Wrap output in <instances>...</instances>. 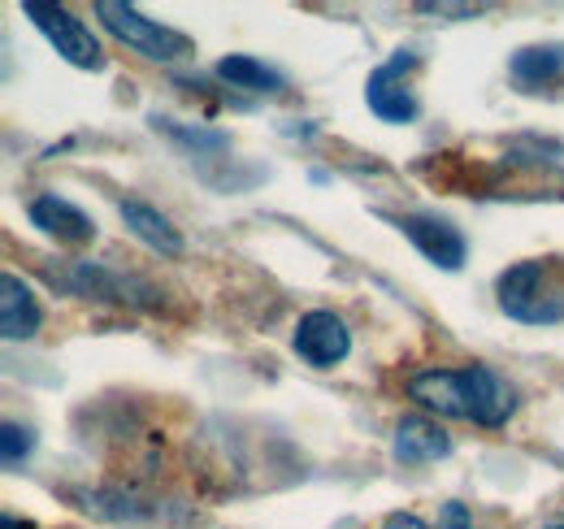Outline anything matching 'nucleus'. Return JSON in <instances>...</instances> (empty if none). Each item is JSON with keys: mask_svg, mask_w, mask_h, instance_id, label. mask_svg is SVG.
<instances>
[{"mask_svg": "<svg viewBox=\"0 0 564 529\" xmlns=\"http://www.w3.org/2000/svg\"><path fill=\"white\" fill-rule=\"evenodd\" d=\"M547 529H564V521H561V526H547Z\"/></svg>", "mask_w": 564, "mask_h": 529, "instance_id": "obj_20", "label": "nucleus"}, {"mask_svg": "<svg viewBox=\"0 0 564 529\" xmlns=\"http://www.w3.org/2000/svg\"><path fill=\"white\" fill-rule=\"evenodd\" d=\"M382 529H430L422 521V517H413V512H391L387 521H382Z\"/></svg>", "mask_w": 564, "mask_h": 529, "instance_id": "obj_18", "label": "nucleus"}, {"mask_svg": "<svg viewBox=\"0 0 564 529\" xmlns=\"http://www.w3.org/2000/svg\"><path fill=\"white\" fill-rule=\"evenodd\" d=\"M213 74L226 83V87H239V91H252V96H279L282 87H286V78H282L274 66H265V62H257V57H248V53H230V57H221Z\"/></svg>", "mask_w": 564, "mask_h": 529, "instance_id": "obj_14", "label": "nucleus"}, {"mask_svg": "<svg viewBox=\"0 0 564 529\" xmlns=\"http://www.w3.org/2000/svg\"><path fill=\"white\" fill-rule=\"evenodd\" d=\"M22 18L35 22V31H44V40L78 69H100L105 66V53H100V40L91 35V26L83 18H74L66 4H44V0H22L18 4Z\"/></svg>", "mask_w": 564, "mask_h": 529, "instance_id": "obj_4", "label": "nucleus"}, {"mask_svg": "<svg viewBox=\"0 0 564 529\" xmlns=\"http://www.w3.org/2000/svg\"><path fill=\"white\" fill-rule=\"evenodd\" d=\"M499 313L521 326H556L564 322V261L561 257H530L508 264L495 278Z\"/></svg>", "mask_w": 564, "mask_h": 529, "instance_id": "obj_2", "label": "nucleus"}, {"mask_svg": "<svg viewBox=\"0 0 564 529\" xmlns=\"http://www.w3.org/2000/svg\"><path fill=\"white\" fill-rule=\"evenodd\" d=\"M404 235H409V244L422 252L430 264H438V269H447V273H456L465 257H469V239L460 235V226H452L447 217H434V213H409V217H400L395 222Z\"/></svg>", "mask_w": 564, "mask_h": 529, "instance_id": "obj_7", "label": "nucleus"}, {"mask_svg": "<svg viewBox=\"0 0 564 529\" xmlns=\"http://www.w3.org/2000/svg\"><path fill=\"white\" fill-rule=\"evenodd\" d=\"M26 217H31V226H40L48 239H57L62 248H87V244H96V222L74 204V199L57 196V192H48V196H35L26 204Z\"/></svg>", "mask_w": 564, "mask_h": 529, "instance_id": "obj_9", "label": "nucleus"}, {"mask_svg": "<svg viewBox=\"0 0 564 529\" xmlns=\"http://www.w3.org/2000/svg\"><path fill=\"white\" fill-rule=\"evenodd\" d=\"M4 529H31V526H18V521H13V517H4Z\"/></svg>", "mask_w": 564, "mask_h": 529, "instance_id": "obj_19", "label": "nucleus"}, {"mask_svg": "<svg viewBox=\"0 0 564 529\" xmlns=\"http://www.w3.org/2000/svg\"><path fill=\"white\" fill-rule=\"evenodd\" d=\"M62 287H70L83 300H113V304H152V295H156L143 278H127L118 269L91 261H74L70 273L62 278Z\"/></svg>", "mask_w": 564, "mask_h": 529, "instance_id": "obj_8", "label": "nucleus"}, {"mask_svg": "<svg viewBox=\"0 0 564 529\" xmlns=\"http://www.w3.org/2000/svg\"><path fill=\"white\" fill-rule=\"evenodd\" d=\"M118 213H122V226L148 244L152 252H161V257H183V235H178V226L161 213V208H152V204H143V199H122L118 204Z\"/></svg>", "mask_w": 564, "mask_h": 529, "instance_id": "obj_12", "label": "nucleus"}, {"mask_svg": "<svg viewBox=\"0 0 564 529\" xmlns=\"http://www.w3.org/2000/svg\"><path fill=\"white\" fill-rule=\"evenodd\" d=\"M508 74L521 91H543L552 83L564 78V44H530V48H517Z\"/></svg>", "mask_w": 564, "mask_h": 529, "instance_id": "obj_13", "label": "nucleus"}, {"mask_svg": "<svg viewBox=\"0 0 564 529\" xmlns=\"http://www.w3.org/2000/svg\"><path fill=\"white\" fill-rule=\"evenodd\" d=\"M291 347H295V356H300L304 365H313V369H335V365H344L348 352H352V331H348V322H344L339 313L313 309V313H304V317L295 322Z\"/></svg>", "mask_w": 564, "mask_h": 529, "instance_id": "obj_6", "label": "nucleus"}, {"mask_svg": "<svg viewBox=\"0 0 564 529\" xmlns=\"http://www.w3.org/2000/svg\"><path fill=\"white\" fill-rule=\"evenodd\" d=\"M413 66H417V53L400 48L391 62H382V66L365 78V105H369V114H373L378 122L409 127V122L417 118L422 105H417L413 87L404 83V69H413Z\"/></svg>", "mask_w": 564, "mask_h": 529, "instance_id": "obj_5", "label": "nucleus"}, {"mask_svg": "<svg viewBox=\"0 0 564 529\" xmlns=\"http://www.w3.org/2000/svg\"><path fill=\"white\" fill-rule=\"evenodd\" d=\"M452 447H456L452 434L430 417H404L391 434V456H395V464H409V468L443 461V456H452Z\"/></svg>", "mask_w": 564, "mask_h": 529, "instance_id": "obj_10", "label": "nucleus"}, {"mask_svg": "<svg viewBox=\"0 0 564 529\" xmlns=\"http://www.w3.org/2000/svg\"><path fill=\"white\" fill-rule=\"evenodd\" d=\"M31 452H35V430L18 425V421H4L0 425V461H4V468H18Z\"/></svg>", "mask_w": 564, "mask_h": 529, "instance_id": "obj_16", "label": "nucleus"}, {"mask_svg": "<svg viewBox=\"0 0 564 529\" xmlns=\"http://www.w3.org/2000/svg\"><path fill=\"white\" fill-rule=\"evenodd\" d=\"M96 18L105 22V31H109L118 44H127L131 53H140L143 62H161V66H170V62H183V57L192 53V40H187L183 31L143 18L135 4H122V0H96Z\"/></svg>", "mask_w": 564, "mask_h": 529, "instance_id": "obj_3", "label": "nucleus"}, {"mask_svg": "<svg viewBox=\"0 0 564 529\" xmlns=\"http://www.w3.org/2000/svg\"><path fill=\"white\" fill-rule=\"evenodd\" d=\"M152 127L156 131H170L178 143H187L192 152H221V148H230V134L226 131H200V127H178V122H170V118H152Z\"/></svg>", "mask_w": 564, "mask_h": 529, "instance_id": "obj_15", "label": "nucleus"}, {"mask_svg": "<svg viewBox=\"0 0 564 529\" xmlns=\"http://www.w3.org/2000/svg\"><path fill=\"white\" fill-rule=\"evenodd\" d=\"M409 396L422 408L452 417V421H474L482 430L508 425L517 412V391L508 378H499L487 365H465V369H422L409 378Z\"/></svg>", "mask_w": 564, "mask_h": 529, "instance_id": "obj_1", "label": "nucleus"}, {"mask_svg": "<svg viewBox=\"0 0 564 529\" xmlns=\"http://www.w3.org/2000/svg\"><path fill=\"white\" fill-rule=\"evenodd\" d=\"M474 521H469V508L465 504H443V512H438V529H469Z\"/></svg>", "mask_w": 564, "mask_h": 529, "instance_id": "obj_17", "label": "nucleus"}, {"mask_svg": "<svg viewBox=\"0 0 564 529\" xmlns=\"http://www.w3.org/2000/svg\"><path fill=\"white\" fill-rule=\"evenodd\" d=\"M40 326H44V313H40L35 291L18 273H4L0 278V334L18 343V338H35Z\"/></svg>", "mask_w": 564, "mask_h": 529, "instance_id": "obj_11", "label": "nucleus"}]
</instances>
